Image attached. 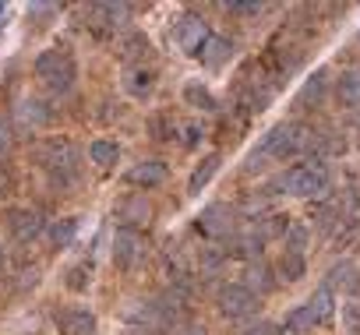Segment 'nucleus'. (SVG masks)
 I'll use <instances>...</instances> for the list:
<instances>
[{
    "label": "nucleus",
    "instance_id": "1",
    "mask_svg": "<svg viewBox=\"0 0 360 335\" xmlns=\"http://www.w3.org/2000/svg\"><path fill=\"white\" fill-rule=\"evenodd\" d=\"M36 162L46 170L50 184L68 191L75 188L78 180V162H82V152L71 138H50V141H39L36 145Z\"/></svg>",
    "mask_w": 360,
    "mask_h": 335
},
{
    "label": "nucleus",
    "instance_id": "2",
    "mask_svg": "<svg viewBox=\"0 0 360 335\" xmlns=\"http://www.w3.org/2000/svg\"><path fill=\"white\" fill-rule=\"evenodd\" d=\"M36 78L43 81V88L50 96H68L75 88V78H78V67H75V57L68 50H43L32 64Z\"/></svg>",
    "mask_w": 360,
    "mask_h": 335
},
{
    "label": "nucleus",
    "instance_id": "3",
    "mask_svg": "<svg viewBox=\"0 0 360 335\" xmlns=\"http://www.w3.org/2000/svg\"><path fill=\"white\" fill-rule=\"evenodd\" d=\"M279 188V195H293V198H314L321 191H328V170L321 159H311V162H300V166H290V170L272 184Z\"/></svg>",
    "mask_w": 360,
    "mask_h": 335
},
{
    "label": "nucleus",
    "instance_id": "4",
    "mask_svg": "<svg viewBox=\"0 0 360 335\" xmlns=\"http://www.w3.org/2000/svg\"><path fill=\"white\" fill-rule=\"evenodd\" d=\"M304 148H311V131H307L304 124H279V127H272V131L265 134V141H262V152L272 155V159H279V162L300 155Z\"/></svg>",
    "mask_w": 360,
    "mask_h": 335
},
{
    "label": "nucleus",
    "instance_id": "5",
    "mask_svg": "<svg viewBox=\"0 0 360 335\" xmlns=\"http://www.w3.org/2000/svg\"><path fill=\"white\" fill-rule=\"evenodd\" d=\"M145 258H148L145 233L141 230H131V226H117V233H113V265L120 272H134Z\"/></svg>",
    "mask_w": 360,
    "mask_h": 335
},
{
    "label": "nucleus",
    "instance_id": "6",
    "mask_svg": "<svg viewBox=\"0 0 360 335\" xmlns=\"http://www.w3.org/2000/svg\"><path fill=\"white\" fill-rule=\"evenodd\" d=\"M216 303H219V314L223 317L237 321V317H251L258 310V293H251L244 282H230V286L219 289Z\"/></svg>",
    "mask_w": 360,
    "mask_h": 335
},
{
    "label": "nucleus",
    "instance_id": "7",
    "mask_svg": "<svg viewBox=\"0 0 360 335\" xmlns=\"http://www.w3.org/2000/svg\"><path fill=\"white\" fill-rule=\"evenodd\" d=\"M233 230H237V212H233L230 205L212 202V205H205V209L198 212V233H205V237H212V240H223V237H230Z\"/></svg>",
    "mask_w": 360,
    "mask_h": 335
},
{
    "label": "nucleus",
    "instance_id": "8",
    "mask_svg": "<svg viewBox=\"0 0 360 335\" xmlns=\"http://www.w3.org/2000/svg\"><path fill=\"white\" fill-rule=\"evenodd\" d=\"M212 39V32H209V22L205 18H198V15H184L176 22V29H173V43L184 50V53H202V46Z\"/></svg>",
    "mask_w": 360,
    "mask_h": 335
},
{
    "label": "nucleus",
    "instance_id": "9",
    "mask_svg": "<svg viewBox=\"0 0 360 335\" xmlns=\"http://www.w3.org/2000/svg\"><path fill=\"white\" fill-rule=\"evenodd\" d=\"M4 226H8V233H11L18 244H32V240L46 230V223H43V216H39L36 209H8V212H4Z\"/></svg>",
    "mask_w": 360,
    "mask_h": 335
},
{
    "label": "nucleus",
    "instance_id": "10",
    "mask_svg": "<svg viewBox=\"0 0 360 335\" xmlns=\"http://www.w3.org/2000/svg\"><path fill=\"white\" fill-rule=\"evenodd\" d=\"M124 180H127L131 188L152 191V188H159V184L166 180V162H159V159H141V162H134L131 170L124 173Z\"/></svg>",
    "mask_w": 360,
    "mask_h": 335
},
{
    "label": "nucleus",
    "instance_id": "11",
    "mask_svg": "<svg viewBox=\"0 0 360 335\" xmlns=\"http://www.w3.org/2000/svg\"><path fill=\"white\" fill-rule=\"evenodd\" d=\"M57 328H60L64 335H99V324H96L92 310H85V307H68V310H60V314H57Z\"/></svg>",
    "mask_w": 360,
    "mask_h": 335
},
{
    "label": "nucleus",
    "instance_id": "12",
    "mask_svg": "<svg viewBox=\"0 0 360 335\" xmlns=\"http://www.w3.org/2000/svg\"><path fill=\"white\" fill-rule=\"evenodd\" d=\"M127 15H131V8L127 4H92L89 8V25L92 29H103V32H117L124 22H127Z\"/></svg>",
    "mask_w": 360,
    "mask_h": 335
},
{
    "label": "nucleus",
    "instance_id": "13",
    "mask_svg": "<svg viewBox=\"0 0 360 335\" xmlns=\"http://www.w3.org/2000/svg\"><path fill=\"white\" fill-rule=\"evenodd\" d=\"M15 120H18L22 127L39 131V127H46V124L53 120V110H50L43 99H22V103L15 106Z\"/></svg>",
    "mask_w": 360,
    "mask_h": 335
},
{
    "label": "nucleus",
    "instance_id": "14",
    "mask_svg": "<svg viewBox=\"0 0 360 335\" xmlns=\"http://www.w3.org/2000/svg\"><path fill=\"white\" fill-rule=\"evenodd\" d=\"M233 53H237V43L233 39H226V36H212L205 46H202V53H198V60L205 64V67H223V64H230L233 60Z\"/></svg>",
    "mask_w": 360,
    "mask_h": 335
},
{
    "label": "nucleus",
    "instance_id": "15",
    "mask_svg": "<svg viewBox=\"0 0 360 335\" xmlns=\"http://www.w3.org/2000/svg\"><path fill=\"white\" fill-rule=\"evenodd\" d=\"M117 216L124 219L120 226L138 230L141 223H148V219H152V202H148L145 195H131V198H124V202L117 205Z\"/></svg>",
    "mask_w": 360,
    "mask_h": 335
},
{
    "label": "nucleus",
    "instance_id": "16",
    "mask_svg": "<svg viewBox=\"0 0 360 335\" xmlns=\"http://www.w3.org/2000/svg\"><path fill=\"white\" fill-rule=\"evenodd\" d=\"M321 321V314L314 310V303L307 300V303H300V307H293L290 314H286V321H283V328L290 331V335H307V331H314V324Z\"/></svg>",
    "mask_w": 360,
    "mask_h": 335
},
{
    "label": "nucleus",
    "instance_id": "17",
    "mask_svg": "<svg viewBox=\"0 0 360 335\" xmlns=\"http://www.w3.org/2000/svg\"><path fill=\"white\" fill-rule=\"evenodd\" d=\"M335 99H339V106H346V110H356V106H360V67H349V71L339 74V81H335Z\"/></svg>",
    "mask_w": 360,
    "mask_h": 335
},
{
    "label": "nucleus",
    "instance_id": "18",
    "mask_svg": "<svg viewBox=\"0 0 360 335\" xmlns=\"http://www.w3.org/2000/svg\"><path fill=\"white\" fill-rule=\"evenodd\" d=\"M244 286L251 289V293H272L276 289V279H272V268L258 258V261H248V268H244Z\"/></svg>",
    "mask_w": 360,
    "mask_h": 335
},
{
    "label": "nucleus",
    "instance_id": "19",
    "mask_svg": "<svg viewBox=\"0 0 360 335\" xmlns=\"http://www.w3.org/2000/svg\"><path fill=\"white\" fill-rule=\"evenodd\" d=\"M78 230H82V219H78V216H68V219H57L46 233H50V244H53L57 251H68V247H75Z\"/></svg>",
    "mask_w": 360,
    "mask_h": 335
},
{
    "label": "nucleus",
    "instance_id": "20",
    "mask_svg": "<svg viewBox=\"0 0 360 335\" xmlns=\"http://www.w3.org/2000/svg\"><path fill=\"white\" fill-rule=\"evenodd\" d=\"M219 162H223V155L212 152V155H205V159L195 166V173H191V180H188V195H202V188H209V180L219 173Z\"/></svg>",
    "mask_w": 360,
    "mask_h": 335
},
{
    "label": "nucleus",
    "instance_id": "21",
    "mask_svg": "<svg viewBox=\"0 0 360 335\" xmlns=\"http://www.w3.org/2000/svg\"><path fill=\"white\" fill-rule=\"evenodd\" d=\"M356 282H360V275H356V265L346 258V261H335L332 268H328V275H325V286L335 293V289H356Z\"/></svg>",
    "mask_w": 360,
    "mask_h": 335
},
{
    "label": "nucleus",
    "instance_id": "22",
    "mask_svg": "<svg viewBox=\"0 0 360 335\" xmlns=\"http://www.w3.org/2000/svg\"><path fill=\"white\" fill-rule=\"evenodd\" d=\"M124 88H127L131 96L145 99V96L155 88V71H148V67H127V71H124Z\"/></svg>",
    "mask_w": 360,
    "mask_h": 335
},
{
    "label": "nucleus",
    "instance_id": "23",
    "mask_svg": "<svg viewBox=\"0 0 360 335\" xmlns=\"http://www.w3.org/2000/svg\"><path fill=\"white\" fill-rule=\"evenodd\" d=\"M325 88H328V71H325V67H318V71L304 81V88H300L297 103H300V106H311V103L318 106V103L325 99Z\"/></svg>",
    "mask_w": 360,
    "mask_h": 335
},
{
    "label": "nucleus",
    "instance_id": "24",
    "mask_svg": "<svg viewBox=\"0 0 360 335\" xmlns=\"http://www.w3.org/2000/svg\"><path fill=\"white\" fill-rule=\"evenodd\" d=\"M120 159V145L110 141V138H96L89 141V162H96L99 170H106V166H113Z\"/></svg>",
    "mask_w": 360,
    "mask_h": 335
},
{
    "label": "nucleus",
    "instance_id": "25",
    "mask_svg": "<svg viewBox=\"0 0 360 335\" xmlns=\"http://www.w3.org/2000/svg\"><path fill=\"white\" fill-rule=\"evenodd\" d=\"M307 240H311V230H307V223H290L286 226V233H283V251L286 254H304L307 251Z\"/></svg>",
    "mask_w": 360,
    "mask_h": 335
},
{
    "label": "nucleus",
    "instance_id": "26",
    "mask_svg": "<svg viewBox=\"0 0 360 335\" xmlns=\"http://www.w3.org/2000/svg\"><path fill=\"white\" fill-rule=\"evenodd\" d=\"M307 275V261H304V254H286L283 251V258H279V279H286V282H300Z\"/></svg>",
    "mask_w": 360,
    "mask_h": 335
},
{
    "label": "nucleus",
    "instance_id": "27",
    "mask_svg": "<svg viewBox=\"0 0 360 335\" xmlns=\"http://www.w3.org/2000/svg\"><path fill=\"white\" fill-rule=\"evenodd\" d=\"M64 286H68L71 293H85V289L92 286V265H89V261L71 265V268H68V275H64Z\"/></svg>",
    "mask_w": 360,
    "mask_h": 335
},
{
    "label": "nucleus",
    "instance_id": "28",
    "mask_svg": "<svg viewBox=\"0 0 360 335\" xmlns=\"http://www.w3.org/2000/svg\"><path fill=\"white\" fill-rule=\"evenodd\" d=\"M184 99H188L191 106H198V110H216V106H219L216 96H212L205 85H198V81H188V85H184Z\"/></svg>",
    "mask_w": 360,
    "mask_h": 335
},
{
    "label": "nucleus",
    "instance_id": "29",
    "mask_svg": "<svg viewBox=\"0 0 360 335\" xmlns=\"http://www.w3.org/2000/svg\"><path fill=\"white\" fill-rule=\"evenodd\" d=\"M148 53V36H141V32H131V36H124V43H120V57L131 64V60H138V57H145Z\"/></svg>",
    "mask_w": 360,
    "mask_h": 335
},
{
    "label": "nucleus",
    "instance_id": "30",
    "mask_svg": "<svg viewBox=\"0 0 360 335\" xmlns=\"http://www.w3.org/2000/svg\"><path fill=\"white\" fill-rule=\"evenodd\" d=\"M11 148H15V124H11V117L0 113V166L11 155Z\"/></svg>",
    "mask_w": 360,
    "mask_h": 335
},
{
    "label": "nucleus",
    "instance_id": "31",
    "mask_svg": "<svg viewBox=\"0 0 360 335\" xmlns=\"http://www.w3.org/2000/svg\"><path fill=\"white\" fill-rule=\"evenodd\" d=\"M335 223H339V209L335 205H314V226L321 233H332Z\"/></svg>",
    "mask_w": 360,
    "mask_h": 335
},
{
    "label": "nucleus",
    "instance_id": "32",
    "mask_svg": "<svg viewBox=\"0 0 360 335\" xmlns=\"http://www.w3.org/2000/svg\"><path fill=\"white\" fill-rule=\"evenodd\" d=\"M332 300H335V293H332L328 286H321V289L311 296V303H314V310L321 314V321H325V317H332V310H335V303H332Z\"/></svg>",
    "mask_w": 360,
    "mask_h": 335
},
{
    "label": "nucleus",
    "instance_id": "33",
    "mask_svg": "<svg viewBox=\"0 0 360 335\" xmlns=\"http://www.w3.org/2000/svg\"><path fill=\"white\" fill-rule=\"evenodd\" d=\"M342 328L353 331V335H360V303L356 300H346L342 303Z\"/></svg>",
    "mask_w": 360,
    "mask_h": 335
},
{
    "label": "nucleus",
    "instance_id": "34",
    "mask_svg": "<svg viewBox=\"0 0 360 335\" xmlns=\"http://www.w3.org/2000/svg\"><path fill=\"white\" fill-rule=\"evenodd\" d=\"M202 138H205V127H202V124H188V127H184V145H188V148H195Z\"/></svg>",
    "mask_w": 360,
    "mask_h": 335
},
{
    "label": "nucleus",
    "instance_id": "35",
    "mask_svg": "<svg viewBox=\"0 0 360 335\" xmlns=\"http://www.w3.org/2000/svg\"><path fill=\"white\" fill-rule=\"evenodd\" d=\"M244 335H283L272 321H258V324H251V328H244Z\"/></svg>",
    "mask_w": 360,
    "mask_h": 335
},
{
    "label": "nucleus",
    "instance_id": "36",
    "mask_svg": "<svg viewBox=\"0 0 360 335\" xmlns=\"http://www.w3.org/2000/svg\"><path fill=\"white\" fill-rule=\"evenodd\" d=\"M169 335H205V328H202V324H176V321H173Z\"/></svg>",
    "mask_w": 360,
    "mask_h": 335
},
{
    "label": "nucleus",
    "instance_id": "37",
    "mask_svg": "<svg viewBox=\"0 0 360 335\" xmlns=\"http://www.w3.org/2000/svg\"><path fill=\"white\" fill-rule=\"evenodd\" d=\"M233 15H262V4H230Z\"/></svg>",
    "mask_w": 360,
    "mask_h": 335
},
{
    "label": "nucleus",
    "instance_id": "38",
    "mask_svg": "<svg viewBox=\"0 0 360 335\" xmlns=\"http://www.w3.org/2000/svg\"><path fill=\"white\" fill-rule=\"evenodd\" d=\"M8 191H11V173L0 166V195H8Z\"/></svg>",
    "mask_w": 360,
    "mask_h": 335
},
{
    "label": "nucleus",
    "instance_id": "39",
    "mask_svg": "<svg viewBox=\"0 0 360 335\" xmlns=\"http://www.w3.org/2000/svg\"><path fill=\"white\" fill-rule=\"evenodd\" d=\"M120 335H148V328H138V324H127Z\"/></svg>",
    "mask_w": 360,
    "mask_h": 335
},
{
    "label": "nucleus",
    "instance_id": "40",
    "mask_svg": "<svg viewBox=\"0 0 360 335\" xmlns=\"http://www.w3.org/2000/svg\"><path fill=\"white\" fill-rule=\"evenodd\" d=\"M0 261H4V240H0Z\"/></svg>",
    "mask_w": 360,
    "mask_h": 335
},
{
    "label": "nucleus",
    "instance_id": "41",
    "mask_svg": "<svg viewBox=\"0 0 360 335\" xmlns=\"http://www.w3.org/2000/svg\"><path fill=\"white\" fill-rule=\"evenodd\" d=\"M4 15H8V8H4V4H0V18H4Z\"/></svg>",
    "mask_w": 360,
    "mask_h": 335
}]
</instances>
